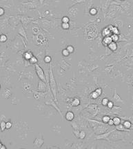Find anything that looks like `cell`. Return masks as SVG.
<instances>
[{"label": "cell", "mask_w": 133, "mask_h": 149, "mask_svg": "<svg viewBox=\"0 0 133 149\" xmlns=\"http://www.w3.org/2000/svg\"><path fill=\"white\" fill-rule=\"evenodd\" d=\"M130 132H125V131H117L115 128V130L112 132L108 137L110 141H127L131 139V133Z\"/></svg>", "instance_id": "1"}, {"label": "cell", "mask_w": 133, "mask_h": 149, "mask_svg": "<svg viewBox=\"0 0 133 149\" xmlns=\"http://www.w3.org/2000/svg\"><path fill=\"white\" fill-rule=\"evenodd\" d=\"M49 85L50 88L51 90V92L53 95L54 99H55V102H57V83H56V80L54 77V75H53V71L52 68V66L50 65V68L49 70Z\"/></svg>", "instance_id": "2"}, {"label": "cell", "mask_w": 133, "mask_h": 149, "mask_svg": "<svg viewBox=\"0 0 133 149\" xmlns=\"http://www.w3.org/2000/svg\"><path fill=\"white\" fill-rule=\"evenodd\" d=\"M35 72H36L39 79H41V80H42V81H45L46 83L44 71L43 70V68L39 66V64H37V63L35 64Z\"/></svg>", "instance_id": "3"}, {"label": "cell", "mask_w": 133, "mask_h": 149, "mask_svg": "<svg viewBox=\"0 0 133 149\" xmlns=\"http://www.w3.org/2000/svg\"><path fill=\"white\" fill-rule=\"evenodd\" d=\"M115 129H112V131H110L108 132H105L103 133L99 134V135H96L94 137V140H108L109 141L108 137L110 134L112 133V132L114 131Z\"/></svg>", "instance_id": "4"}, {"label": "cell", "mask_w": 133, "mask_h": 149, "mask_svg": "<svg viewBox=\"0 0 133 149\" xmlns=\"http://www.w3.org/2000/svg\"><path fill=\"white\" fill-rule=\"evenodd\" d=\"M37 91L41 92V93H46L47 92V85L45 81H44L41 79H39Z\"/></svg>", "instance_id": "5"}, {"label": "cell", "mask_w": 133, "mask_h": 149, "mask_svg": "<svg viewBox=\"0 0 133 149\" xmlns=\"http://www.w3.org/2000/svg\"><path fill=\"white\" fill-rule=\"evenodd\" d=\"M44 140L43 137H37L33 141L34 146L37 149L41 148V146L44 145Z\"/></svg>", "instance_id": "6"}, {"label": "cell", "mask_w": 133, "mask_h": 149, "mask_svg": "<svg viewBox=\"0 0 133 149\" xmlns=\"http://www.w3.org/2000/svg\"><path fill=\"white\" fill-rule=\"evenodd\" d=\"M111 113L114 115H117V116H120L121 113V110L122 108L120 106H114L111 109Z\"/></svg>", "instance_id": "7"}, {"label": "cell", "mask_w": 133, "mask_h": 149, "mask_svg": "<svg viewBox=\"0 0 133 149\" xmlns=\"http://www.w3.org/2000/svg\"><path fill=\"white\" fill-rule=\"evenodd\" d=\"M112 99H113V102H116V103H122V104H125V102H124V101L121 98V97L117 93L116 89L115 90V93H114L113 96H112Z\"/></svg>", "instance_id": "8"}, {"label": "cell", "mask_w": 133, "mask_h": 149, "mask_svg": "<svg viewBox=\"0 0 133 149\" xmlns=\"http://www.w3.org/2000/svg\"><path fill=\"white\" fill-rule=\"evenodd\" d=\"M24 5H25L26 7H28V8L33 9V8H37L38 6L39 5V3H37V1L35 0H34L33 1H31V2H28V3H25V4H24Z\"/></svg>", "instance_id": "9"}, {"label": "cell", "mask_w": 133, "mask_h": 149, "mask_svg": "<svg viewBox=\"0 0 133 149\" xmlns=\"http://www.w3.org/2000/svg\"><path fill=\"white\" fill-rule=\"evenodd\" d=\"M112 41V39L111 36H106V37H104L103 38L102 44L105 46H108Z\"/></svg>", "instance_id": "10"}, {"label": "cell", "mask_w": 133, "mask_h": 149, "mask_svg": "<svg viewBox=\"0 0 133 149\" xmlns=\"http://www.w3.org/2000/svg\"><path fill=\"white\" fill-rule=\"evenodd\" d=\"M64 117H65V119H66L67 121L71 122V121H72V120L74 119V118H75V114H74V113L72 112V111H68V112H67V113H66Z\"/></svg>", "instance_id": "11"}, {"label": "cell", "mask_w": 133, "mask_h": 149, "mask_svg": "<svg viewBox=\"0 0 133 149\" xmlns=\"http://www.w3.org/2000/svg\"><path fill=\"white\" fill-rule=\"evenodd\" d=\"M115 129L117 131H125V132H130L133 131V130H130V129H128L125 128V127L124 126V125L121 123L120 124H119L117 126H115Z\"/></svg>", "instance_id": "12"}, {"label": "cell", "mask_w": 133, "mask_h": 149, "mask_svg": "<svg viewBox=\"0 0 133 149\" xmlns=\"http://www.w3.org/2000/svg\"><path fill=\"white\" fill-rule=\"evenodd\" d=\"M102 36L104 37H106V36H110L112 35V32H111V31L109 29V28L107 26V27H105L102 30Z\"/></svg>", "instance_id": "13"}, {"label": "cell", "mask_w": 133, "mask_h": 149, "mask_svg": "<svg viewBox=\"0 0 133 149\" xmlns=\"http://www.w3.org/2000/svg\"><path fill=\"white\" fill-rule=\"evenodd\" d=\"M121 124L124 125V126L125 127V128L130 129V130H133V124H132L130 121H128V120H124L123 122H122Z\"/></svg>", "instance_id": "14"}, {"label": "cell", "mask_w": 133, "mask_h": 149, "mask_svg": "<svg viewBox=\"0 0 133 149\" xmlns=\"http://www.w3.org/2000/svg\"><path fill=\"white\" fill-rule=\"evenodd\" d=\"M18 32H19V35H21L23 37H24L25 40H26V41H28V39H27V35H26V31L24 30V27L22 26L19 28V30H18Z\"/></svg>", "instance_id": "15"}, {"label": "cell", "mask_w": 133, "mask_h": 149, "mask_svg": "<svg viewBox=\"0 0 133 149\" xmlns=\"http://www.w3.org/2000/svg\"><path fill=\"white\" fill-rule=\"evenodd\" d=\"M32 56H33V54H32V53L31 51H30V50L25 52V53H24V55H23L24 58L26 59V61L30 60V59H31V58Z\"/></svg>", "instance_id": "16"}, {"label": "cell", "mask_w": 133, "mask_h": 149, "mask_svg": "<svg viewBox=\"0 0 133 149\" xmlns=\"http://www.w3.org/2000/svg\"><path fill=\"white\" fill-rule=\"evenodd\" d=\"M108 48H109L110 50H112V51H115V50H117V44L116 42L112 41L109 45L108 46Z\"/></svg>", "instance_id": "17"}, {"label": "cell", "mask_w": 133, "mask_h": 149, "mask_svg": "<svg viewBox=\"0 0 133 149\" xmlns=\"http://www.w3.org/2000/svg\"><path fill=\"white\" fill-rule=\"evenodd\" d=\"M33 19V18H30V17H23L22 18V23L25 26V27H26L27 24H29L31 22V21Z\"/></svg>", "instance_id": "18"}, {"label": "cell", "mask_w": 133, "mask_h": 149, "mask_svg": "<svg viewBox=\"0 0 133 149\" xmlns=\"http://www.w3.org/2000/svg\"><path fill=\"white\" fill-rule=\"evenodd\" d=\"M113 119V122H114V125L115 126H117L119 124H120L122 122L121 120V118L119 116H116V117H114V118L112 119Z\"/></svg>", "instance_id": "19"}, {"label": "cell", "mask_w": 133, "mask_h": 149, "mask_svg": "<svg viewBox=\"0 0 133 149\" xmlns=\"http://www.w3.org/2000/svg\"><path fill=\"white\" fill-rule=\"evenodd\" d=\"M79 105H80V100H79V98H77V97H75V98L72 100V103H71V106H75V107H77Z\"/></svg>", "instance_id": "20"}, {"label": "cell", "mask_w": 133, "mask_h": 149, "mask_svg": "<svg viewBox=\"0 0 133 149\" xmlns=\"http://www.w3.org/2000/svg\"><path fill=\"white\" fill-rule=\"evenodd\" d=\"M97 105L91 104V105L88 107V109H89L88 111H90V113H93V114H94V112H96V111H97Z\"/></svg>", "instance_id": "21"}, {"label": "cell", "mask_w": 133, "mask_h": 149, "mask_svg": "<svg viewBox=\"0 0 133 149\" xmlns=\"http://www.w3.org/2000/svg\"><path fill=\"white\" fill-rule=\"evenodd\" d=\"M86 137V133L85 131H80L79 135V139L80 140H84Z\"/></svg>", "instance_id": "22"}, {"label": "cell", "mask_w": 133, "mask_h": 149, "mask_svg": "<svg viewBox=\"0 0 133 149\" xmlns=\"http://www.w3.org/2000/svg\"><path fill=\"white\" fill-rule=\"evenodd\" d=\"M110 119V117L109 115H103L102 118V122L103 123L107 124Z\"/></svg>", "instance_id": "23"}, {"label": "cell", "mask_w": 133, "mask_h": 149, "mask_svg": "<svg viewBox=\"0 0 133 149\" xmlns=\"http://www.w3.org/2000/svg\"><path fill=\"white\" fill-rule=\"evenodd\" d=\"M111 37H112V41H115V42H117L119 41V35H116V34H112L111 35Z\"/></svg>", "instance_id": "24"}, {"label": "cell", "mask_w": 133, "mask_h": 149, "mask_svg": "<svg viewBox=\"0 0 133 149\" xmlns=\"http://www.w3.org/2000/svg\"><path fill=\"white\" fill-rule=\"evenodd\" d=\"M111 32L112 34H116V35H119L120 34V31L119 30L117 26H113L112 30H111Z\"/></svg>", "instance_id": "25"}, {"label": "cell", "mask_w": 133, "mask_h": 149, "mask_svg": "<svg viewBox=\"0 0 133 149\" xmlns=\"http://www.w3.org/2000/svg\"><path fill=\"white\" fill-rule=\"evenodd\" d=\"M29 62H30V63L31 64H36L38 62V59H37V58L35 56L33 55L31 58V59L29 60Z\"/></svg>", "instance_id": "26"}, {"label": "cell", "mask_w": 133, "mask_h": 149, "mask_svg": "<svg viewBox=\"0 0 133 149\" xmlns=\"http://www.w3.org/2000/svg\"><path fill=\"white\" fill-rule=\"evenodd\" d=\"M100 95L98 94L95 90L93 91V92H92L91 93V94H90V97L92 98V99H97L99 97Z\"/></svg>", "instance_id": "27"}, {"label": "cell", "mask_w": 133, "mask_h": 149, "mask_svg": "<svg viewBox=\"0 0 133 149\" xmlns=\"http://www.w3.org/2000/svg\"><path fill=\"white\" fill-rule=\"evenodd\" d=\"M7 39H8L7 36L4 34H2V35H1V37H0V42L4 43L7 41Z\"/></svg>", "instance_id": "28"}, {"label": "cell", "mask_w": 133, "mask_h": 149, "mask_svg": "<svg viewBox=\"0 0 133 149\" xmlns=\"http://www.w3.org/2000/svg\"><path fill=\"white\" fill-rule=\"evenodd\" d=\"M6 122H1V124H0V130L1 132H4L6 129Z\"/></svg>", "instance_id": "29"}, {"label": "cell", "mask_w": 133, "mask_h": 149, "mask_svg": "<svg viewBox=\"0 0 133 149\" xmlns=\"http://www.w3.org/2000/svg\"><path fill=\"white\" fill-rule=\"evenodd\" d=\"M61 26H62V28L63 30H68V29L70 28V26H71L69 23H63V22L62 23Z\"/></svg>", "instance_id": "30"}, {"label": "cell", "mask_w": 133, "mask_h": 149, "mask_svg": "<svg viewBox=\"0 0 133 149\" xmlns=\"http://www.w3.org/2000/svg\"><path fill=\"white\" fill-rule=\"evenodd\" d=\"M44 62L45 63H51L52 58H51V57H50V56H49V55H46V56H45V57H44Z\"/></svg>", "instance_id": "31"}, {"label": "cell", "mask_w": 133, "mask_h": 149, "mask_svg": "<svg viewBox=\"0 0 133 149\" xmlns=\"http://www.w3.org/2000/svg\"><path fill=\"white\" fill-rule=\"evenodd\" d=\"M89 13H90V14L91 15H95L97 13V9H96V8H92L90 9Z\"/></svg>", "instance_id": "32"}, {"label": "cell", "mask_w": 133, "mask_h": 149, "mask_svg": "<svg viewBox=\"0 0 133 149\" xmlns=\"http://www.w3.org/2000/svg\"><path fill=\"white\" fill-rule=\"evenodd\" d=\"M108 102H109V99L108 98H103L102 101V105H103V106H107Z\"/></svg>", "instance_id": "33"}, {"label": "cell", "mask_w": 133, "mask_h": 149, "mask_svg": "<svg viewBox=\"0 0 133 149\" xmlns=\"http://www.w3.org/2000/svg\"><path fill=\"white\" fill-rule=\"evenodd\" d=\"M62 22L63 23H69L70 22V18L67 16H64L62 19Z\"/></svg>", "instance_id": "34"}, {"label": "cell", "mask_w": 133, "mask_h": 149, "mask_svg": "<svg viewBox=\"0 0 133 149\" xmlns=\"http://www.w3.org/2000/svg\"><path fill=\"white\" fill-rule=\"evenodd\" d=\"M62 55H63L64 57H68V55L71 54V53L68 51V50H67L66 48H65V49H63V50L62 52Z\"/></svg>", "instance_id": "35"}, {"label": "cell", "mask_w": 133, "mask_h": 149, "mask_svg": "<svg viewBox=\"0 0 133 149\" xmlns=\"http://www.w3.org/2000/svg\"><path fill=\"white\" fill-rule=\"evenodd\" d=\"M71 125L73 127V129H79V126L76 122H73L72 123H71Z\"/></svg>", "instance_id": "36"}, {"label": "cell", "mask_w": 133, "mask_h": 149, "mask_svg": "<svg viewBox=\"0 0 133 149\" xmlns=\"http://www.w3.org/2000/svg\"><path fill=\"white\" fill-rule=\"evenodd\" d=\"M73 134L75 135V137H77V138H79V132H80V131L79 130V129H73Z\"/></svg>", "instance_id": "37"}, {"label": "cell", "mask_w": 133, "mask_h": 149, "mask_svg": "<svg viewBox=\"0 0 133 149\" xmlns=\"http://www.w3.org/2000/svg\"><path fill=\"white\" fill-rule=\"evenodd\" d=\"M66 49L68 50V51L70 53H72L73 52H74V47L72 46H68L67 48H66Z\"/></svg>", "instance_id": "38"}, {"label": "cell", "mask_w": 133, "mask_h": 149, "mask_svg": "<svg viewBox=\"0 0 133 149\" xmlns=\"http://www.w3.org/2000/svg\"><path fill=\"white\" fill-rule=\"evenodd\" d=\"M114 106V102H112V101H109L108 103V105H107V107L109 108V109H111L112 107Z\"/></svg>", "instance_id": "39"}, {"label": "cell", "mask_w": 133, "mask_h": 149, "mask_svg": "<svg viewBox=\"0 0 133 149\" xmlns=\"http://www.w3.org/2000/svg\"><path fill=\"white\" fill-rule=\"evenodd\" d=\"M12 123L10 122H6V129H10V128H11V127H12Z\"/></svg>", "instance_id": "40"}, {"label": "cell", "mask_w": 133, "mask_h": 149, "mask_svg": "<svg viewBox=\"0 0 133 149\" xmlns=\"http://www.w3.org/2000/svg\"><path fill=\"white\" fill-rule=\"evenodd\" d=\"M95 91L98 93V94L99 95H101L102 94V89L101 88H97L96 90H95Z\"/></svg>", "instance_id": "41"}, {"label": "cell", "mask_w": 133, "mask_h": 149, "mask_svg": "<svg viewBox=\"0 0 133 149\" xmlns=\"http://www.w3.org/2000/svg\"><path fill=\"white\" fill-rule=\"evenodd\" d=\"M108 124V126H112L114 125V122H113V119L110 118V119L108 121V124Z\"/></svg>", "instance_id": "42"}, {"label": "cell", "mask_w": 133, "mask_h": 149, "mask_svg": "<svg viewBox=\"0 0 133 149\" xmlns=\"http://www.w3.org/2000/svg\"><path fill=\"white\" fill-rule=\"evenodd\" d=\"M4 13H5V10L3 8L1 7V8H0V16L4 15Z\"/></svg>", "instance_id": "43"}, {"label": "cell", "mask_w": 133, "mask_h": 149, "mask_svg": "<svg viewBox=\"0 0 133 149\" xmlns=\"http://www.w3.org/2000/svg\"><path fill=\"white\" fill-rule=\"evenodd\" d=\"M38 1H39V4H40V5H42V4L44 3L45 0H38Z\"/></svg>", "instance_id": "44"}, {"label": "cell", "mask_w": 133, "mask_h": 149, "mask_svg": "<svg viewBox=\"0 0 133 149\" xmlns=\"http://www.w3.org/2000/svg\"><path fill=\"white\" fill-rule=\"evenodd\" d=\"M130 109H131V110H132L133 111V104H132V105L130 106Z\"/></svg>", "instance_id": "45"}, {"label": "cell", "mask_w": 133, "mask_h": 149, "mask_svg": "<svg viewBox=\"0 0 133 149\" xmlns=\"http://www.w3.org/2000/svg\"><path fill=\"white\" fill-rule=\"evenodd\" d=\"M1 149H6V146H3V145H2V146H1Z\"/></svg>", "instance_id": "46"}, {"label": "cell", "mask_w": 133, "mask_h": 149, "mask_svg": "<svg viewBox=\"0 0 133 149\" xmlns=\"http://www.w3.org/2000/svg\"><path fill=\"white\" fill-rule=\"evenodd\" d=\"M1 146H2V143H1V141H0V149H1Z\"/></svg>", "instance_id": "47"}, {"label": "cell", "mask_w": 133, "mask_h": 149, "mask_svg": "<svg viewBox=\"0 0 133 149\" xmlns=\"http://www.w3.org/2000/svg\"><path fill=\"white\" fill-rule=\"evenodd\" d=\"M132 144H133V140H132Z\"/></svg>", "instance_id": "48"}, {"label": "cell", "mask_w": 133, "mask_h": 149, "mask_svg": "<svg viewBox=\"0 0 133 149\" xmlns=\"http://www.w3.org/2000/svg\"><path fill=\"white\" fill-rule=\"evenodd\" d=\"M1 84H0V90H1Z\"/></svg>", "instance_id": "49"}, {"label": "cell", "mask_w": 133, "mask_h": 149, "mask_svg": "<svg viewBox=\"0 0 133 149\" xmlns=\"http://www.w3.org/2000/svg\"><path fill=\"white\" fill-rule=\"evenodd\" d=\"M119 1H125V0H119Z\"/></svg>", "instance_id": "50"}, {"label": "cell", "mask_w": 133, "mask_h": 149, "mask_svg": "<svg viewBox=\"0 0 133 149\" xmlns=\"http://www.w3.org/2000/svg\"><path fill=\"white\" fill-rule=\"evenodd\" d=\"M132 85H133V84H132Z\"/></svg>", "instance_id": "51"}, {"label": "cell", "mask_w": 133, "mask_h": 149, "mask_svg": "<svg viewBox=\"0 0 133 149\" xmlns=\"http://www.w3.org/2000/svg\"><path fill=\"white\" fill-rule=\"evenodd\" d=\"M0 37H1V35H0Z\"/></svg>", "instance_id": "52"}]
</instances>
